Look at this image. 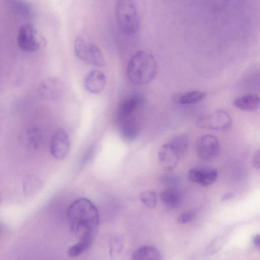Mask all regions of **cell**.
Masks as SVG:
<instances>
[{
    "label": "cell",
    "instance_id": "6da1fadb",
    "mask_svg": "<svg viewBox=\"0 0 260 260\" xmlns=\"http://www.w3.org/2000/svg\"><path fill=\"white\" fill-rule=\"evenodd\" d=\"M67 217L71 231L79 239L94 237L100 217L96 206L89 199L81 198L73 202L68 209Z\"/></svg>",
    "mask_w": 260,
    "mask_h": 260
},
{
    "label": "cell",
    "instance_id": "7a4b0ae2",
    "mask_svg": "<svg viewBox=\"0 0 260 260\" xmlns=\"http://www.w3.org/2000/svg\"><path fill=\"white\" fill-rule=\"evenodd\" d=\"M145 103L140 94L134 95L120 104L116 115V122L120 136L125 140H135L140 129V112Z\"/></svg>",
    "mask_w": 260,
    "mask_h": 260
},
{
    "label": "cell",
    "instance_id": "3957f363",
    "mask_svg": "<svg viewBox=\"0 0 260 260\" xmlns=\"http://www.w3.org/2000/svg\"><path fill=\"white\" fill-rule=\"evenodd\" d=\"M156 72L157 64L154 57L147 50L136 52L127 64V77L135 84H148L155 77Z\"/></svg>",
    "mask_w": 260,
    "mask_h": 260
},
{
    "label": "cell",
    "instance_id": "277c9868",
    "mask_svg": "<svg viewBox=\"0 0 260 260\" xmlns=\"http://www.w3.org/2000/svg\"><path fill=\"white\" fill-rule=\"evenodd\" d=\"M115 16L121 31L125 35H132L139 28L140 18L132 0H117L115 4Z\"/></svg>",
    "mask_w": 260,
    "mask_h": 260
},
{
    "label": "cell",
    "instance_id": "5b68a950",
    "mask_svg": "<svg viewBox=\"0 0 260 260\" xmlns=\"http://www.w3.org/2000/svg\"><path fill=\"white\" fill-rule=\"evenodd\" d=\"M74 48L76 56L83 61L98 67L105 65L103 53L95 44L78 37L75 41Z\"/></svg>",
    "mask_w": 260,
    "mask_h": 260
},
{
    "label": "cell",
    "instance_id": "8992f818",
    "mask_svg": "<svg viewBox=\"0 0 260 260\" xmlns=\"http://www.w3.org/2000/svg\"><path fill=\"white\" fill-rule=\"evenodd\" d=\"M232 123L230 115L223 110H217L201 116L197 122L200 127L218 131L228 129Z\"/></svg>",
    "mask_w": 260,
    "mask_h": 260
},
{
    "label": "cell",
    "instance_id": "52a82bcc",
    "mask_svg": "<svg viewBox=\"0 0 260 260\" xmlns=\"http://www.w3.org/2000/svg\"><path fill=\"white\" fill-rule=\"evenodd\" d=\"M17 44L18 47L25 52H35L42 47L41 43L37 38L35 27L29 23L24 24L19 28Z\"/></svg>",
    "mask_w": 260,
    "mask_h": 260
},
{
    "label": "cell",
    "instance_id": "ba28073f",
    "mask_svg": "<svg viewBox=\"0 0 260 260\" xmlns=\"http://www.w3.org/2000/svg\"><path fill=\"white\" fill-rule=\"evenodd\" d=\"M220 145L217 138L212 135H204L196 143V153L201 159L211 160L219 153Z\"/></svg>",
    "mask_w": 260,
    "mask_h": 260
},
{
    "label": "cell",
    "instance_id": "9c48e42d",
    "mask_svg": "<svg viewBox=\"0 0 260 260\" xmlns=\"http://www.w3.org/2000/svg\"><path fill=\"white\" fill-rule=\"evenodd\" d=\"M71 142L68 133L64 129L57 131L53 135L50 145L51 155L57 159L64 158L69 152Z\"/></svg>",
    "mask_w": 260,
    "mask_h": 260
},
{
    "label": "cell",
    "instance_id": "30bf717a",
    "mask_svg": "<svg viewBox=\"0 0 260 260\" xmlns=\"http://www.w3.org/2000/svg\"><path fill=\"white\" fill-rule=\"evenodd\" d=\"M182 157L179 152L169 142L161 147L158 153L159 163L167 171L173 170Z\"/></svg>",
    "mask_w": 260,
    "mask_h": 260
},
{
    "label": "cell",
    "instance_id": "8fae6325",
    "mask_svg": "<svg viewBox=\"0 0 260 260\" xmlns=\"http://www.w3.org/2000/svg\"><path fill=\"white\" fill-rule=\"evenodd\" d=\"M217 177V170L213 168H193L188 173L190 181L202 186H208L212 184Z\"/></svg>",
    "mask_w": 260,
    "mask_h": 260
},
{
    "label": "cell",
    "instance_id": "7c38bea8",
    "mask_svg": "<svg viewBox=\"0 0 260 260\" xmlns=\"http://www.w3.org/2000/svg\"><path fill=\"white\" fill-rule=\"evenodd\" d=\"M84 86L89 92L99 93L105 88L107 79L104 73L99 70L91 71L85 78Z\"/></svg>",
    "mask_w": 260,
    "mask_h": 260
},
{
    "label": "cell",
    "instance_id": "4fadbf2b",
    "mask_svg": "<svg viewBox=\"0 0 260 260\" xmlns=\"http://www.w3.org/2000/svg\"><path fill=\"white\" fill-rule=\"evenodd\" d=\"M41 89V92L45 97L49 99H55L61 94L63 85L59 79L49 77L42 82Z\"/></svg>",
    "mask_w": 260,
    "mask_h": 260
},
{
    "label": "cell",
    "instance_id": "5bb4252c",
    "mask_svg": "<svg viewBox=\"0 0 260 260\" xmlns=\"http://www.w3.org/2000/svg\"><path fill=\"white\" fill-rule=\"evenodd\" d=\"M233 105L239 110L252 112L257 110L260 105L259 97L254 94H245L236 98Z\"/></svg>",
    "mask_w": 260,
    "mask_h": 260
},
{
    "label": "cell",
    "instance_id": "9a60e30c",
    "mask_svg": "<svg viewBox=\"0 0 260 260\" xmlns=\"http://www.w3.org/2000/svg\"><path fill=\"white\" fill-rule=\"evenodd\" d=\"M132 257L134 259H160L161 255L156 247L143 245L134 251Z\"/></svg>",
    "mask_w": 260,
    "mask_h": 260
},
{
    "label": "cell",
    "instance_id": "2e32d148",
    "mask_svg": "<svg viewBox=\"0 0 260 260\" xmlns=\"http://www.w3.org/2000/svg\"><path fill=\"white\" fill-rule=\"evenodd\" d=\"M161 202L166 206L175 208L181 201L180 192L175 188L171 187L163 190L160 196Z\"/></svg>",
    "mask_w": 260,
    "mask_h": 260
},
{
    "label": "cell",
    "instance_id": "e0dca14e",
    "mask_svg": "<svg viewBox=\"0 0 260 260\" xmlns=\"http://www.w3.org/2000/svg\"><path fill=\"white\" fill-rule=\"evenodd\" d=\"M8 8L13 13L23 18L31 16L29 6L23 0H6Z\"/></svg>",
    "mask_w": 260,
    "mask_h": 260
},
{
    "label": "cell",
    "instance_id": "ac0fdd59",
    "mask_svg": "<svg viewBox=\"0 0 260 260\" xmlns=\"http://www.w3.org/2000/svg\"><path fill=\"white\" fill-rule=\"evenodd\" d=\"M94 237H89L79 239L78 242L70 247L68 251L70 257L78 256L85 252L91 245Z\"/></svg>",
    "mask_w": 260,
    "mask_h": 260
},
{
    "label": "cell",
    "instance_id": "d6986e66",
    "mask_svg": "<svg viewBox=\"0 0 260 260\" xmlns=\"http://www.w3.org/2000/svg\"><path fill=\"white\" fill-rule=\"evenodd\" d=\"M206 93L199 90H194L186 92L178 99V102L182 105H190L202 101L206 96Z\"/></svg>",
    "mask_w": 260,
    "mask_h": 260
},
{
    "label": "cell",
    "instance_id": "ffe728a7",
    "mask_svg": "<svg viewBox=\"0 0 260 260\" xmlns=\"http://www.w3.org/2000/svg\"><path fill=\"white\" fill-rule=\"evenodd\" d=\"M183 157L187 151L188 144V137L184 134L177 135L168 141Z\"/></svg>",
    "mask_w": 260,
    "mask_h": 260
},
{
    "label": "cell",
    "instance_id": "44dd1931",
    "mask_svg": "<svg viewBox=\"0 0 260 260\" xmlns=\"http://www.w3.org/2000/svg\"><path fill=\"white\" fill-rule=\"evenodd\" d=\"M223 245V239L217 236L213 239L207 246L205 253L206 256H211L217 252Z\"/></svg>",
    "mask_w": 260,
    "mask_h": 260
},
{
    "label": "cell",
    "instance_id": "7402d4cb",
    "mask_svg": "<svg viewBox=\"0 0 260 260\" xmlns=\"http://www.w3.org/2000/svg\"><path fill=\"white\" fill-rule=\"evenodd\" d=\"M140 199L149 208H154L156 205V196L153 191L146 190L142 192L140 194Z\"/></svg>",
    "mask_w": 260,
    "mask_h": 260
},
{
    "label": "cell",
    "instance_id": "603a6c76",
    "mask_svg": "<svg viewBox=\"0 0 260 260\" xmlns=\"http://www.w3.org/2000/svg\"><path fill=\"white\" fill-rule=\"evenodd\" d=\"M196 216V213L190 210L185 212L178 216L177 221L178 223L183 224L191 221Z\"/></svg>",
    "mask_w": 260,
    "mask_h": 260
},
{
    "label": "cell",
    "instance_id": "cb8c5ba5",
    "mask_svg": "<svg viewBox=\"0 0 260 260\" xmlns=\"http://www.w3.org/2000/svg\"><path fill=\"white\" fill-rule=\"evenodd\" d=\"M259 150H257L254 153L253 158V163L254 166L259 169Z\"/></svg>",
    "mask_w": 260,
    "mask_h": 260
},
{
    "label": "cell",
    "instance_id": "d4e9b609",
    "mask_svg": "<svg viewBox=\"0 0 260 260\" xmlns=\"http://www.w3.org/2000/svg\"><path fill=\"white\" fill-rule=\"evenodd\" d=\"M165 181L171 184V183L175 184L177 182V178L173 176H167L163 178Z\"/></svg>",
    "mask_w": 260,
    "mask_h": 260
},
{
    "label": "cell",
    "instance_id": "484cf974",
    "mask_svg": "<svg viewBox=\"0 0 260 260\" xmlns=\"http://www.w3.org/2000/svg\"><path fill=\"white\" fill-rule=\"evenodd\" d=\"M252 241L255 246L258 248L259 247V235L258 234L253 236Z\"/></svg>",
    "mask_w": 260,
    "mask_h": 260
},
{
    "label": "cell",
    "instance_id": "4316f807",
    "mask_svg": "<svg viewBox=\"0 0 260 260\" xmlns=\"http://www.w3.org/2000/svg\"><path fill=\"white\" fill-rule=\"evenodd\" d=\"M233 194L231 193H227L224 194L221 198V200L222 201H224L226 200H228L229 199H230L232 198Z\"/></svg>",
    "mask_w": 260,
    "mask_h": 260
},
{
    "label": "cell",
    "instance_id": "83f0119b",
    "mask_svg": "<svg viewBox=\"0 0 260 260\" xmlns=\"http://www.w3.org/2000/svg\"><path fill=\"white\" fill-rule=\"evenodd\" d=\"M1 228H1V225H0V231H1Z\"/></svg>",
    "mask_w": 260,
    "mask_h": 260
},
{
    "label": "cell",
    "instance_id": "f1b7e54d",
    "mask_svg": "<svg viewBox=\"0 0 260 260\" xmlns=\"http://www.w3.org/2000/svg\"><path fill=\"white\" fill-rule=\"evenodd\" d=\"M0 200H1V197H0Z\"/></svg>",
    "mask_w": 260,
    "mask_h": 260
}]
</instances>
